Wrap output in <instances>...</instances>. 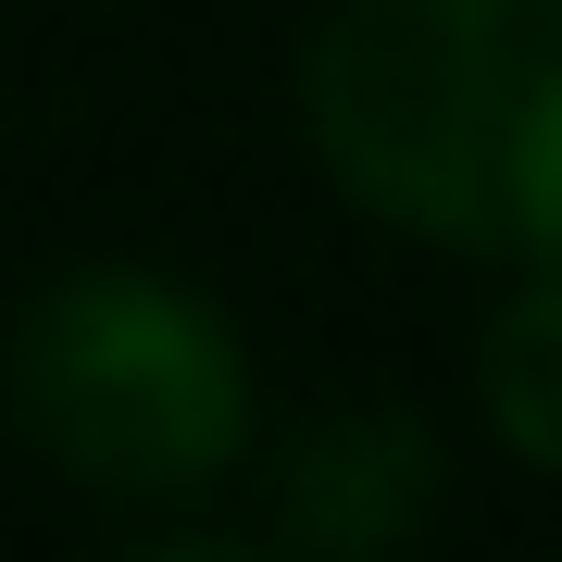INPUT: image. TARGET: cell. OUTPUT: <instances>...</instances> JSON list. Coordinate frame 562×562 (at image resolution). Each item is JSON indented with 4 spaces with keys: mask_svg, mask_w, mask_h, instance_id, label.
I'll return each instance as SVG.
<instances>
[{
    "mask_svg": "<svg viewBox=\"0 0 562 562\" xmlns=\"http://www.w3.org/2000/svg\"><path fill=\"white\" fill-rule=\"evenodd\" d=\"M425 501H438V438L413 413H338L313 425L301 462H288V538L301 550H338V562H375L401 550Z\"/></svg>",
    "mask_w": 562,
    "mask_h": 562,
    "instance_id": "cell-3",
    "label": "cell"
},
{
    "mask_svg": "<svg viewBox=\"0 0 562 562\" xmlns=\"http://www.w3.org/2000/svg\"><path fill=\"white\" fill-rule=\"evenodd\" d=\"M562 313H550V288L525 276L513 288V313L487 325V413H501V438H513V462L525 475H550L562 462V413H550V375H562Z\"/></svg>",
    "mask_w": 562,
    "mask_h": 562,
    "instance_id": "cell-4",
    "label": "cell"
},
{
    "mask_svg": "<svg viewBox=\"0 0 562 562\" xmlns=\"http://www.w3.org/2000/svg\"><path fill=\"white\" fill-rule=\"evenodd\" d=\"M325 176L450 250L550 262L562 0H338L301 63Z\"/></svg>",
    "mask_w": 562,
    "mask_h": 562,
    "instance_id": "cell-1",
    "label": "cell"
},
{
    "mask_svg": "<svg viewBox=\"0 0 562 562\" xmlns=\"http://www.w3.org/2000/svg\"><path fill=\"white\" fill-rule=\"evenodd\" d=\"M13 413L76 487L113 501H201L250 450V362L188 288L101 262L25 301L13 325Z\"/></svg>",
    "mask_w": 562,
    "mask_h": 562,
    "instance_id": "cell-2",
    "label": "cell"
}]
</instances>
